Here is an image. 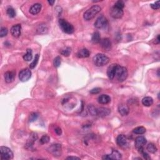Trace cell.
I'll return each mask as SVG.
<instances>
[{
	"label": "cell",
	"instance_id": "cell-1",
	"mask_svg": "<svg viewBox=\"0 0 160 160\" xmlns=\"http://www.w3.org/2000/svg\"><path fill=\"white\" fill-rule=\"evenodd\" d=\"M101 10V8L98 5H94L86 11L83 15V18L86 21H90L93 19Z\"/></svg>",
	"mask_w": 160,
	"mask_h": 160
},
{
	"label": "cell",
	"instance_id": "cell-2",
	"mask_svg": "<svg viewBox=\"0 0 160 160\" xmlns=\"http://www.w3.org/2000/svg\"><path fill=\"white\" fill-rule=\"evenodd\" d=\"M93 63L96 66L101 67L106 65L110 61V59L106 55L99 53L95 55L93 59Z\"/></svg>",
	"mask_w": 160,
	"mask_h": 160
},
{
	"label": "cell",
	"instance_id": "cell-3",
	"mask_svg": "<svg viewBox=\"0 0 160 160\" xmlns=\"http://www.w3.org/2000/svg\"><path fill=\"white\" fill-rule=\"evenodd\" d=\"M128 75L127 69L118 64L117 67H116L115 78H116L119 82H123L127 78Z\"/></svg>",
	"mask_w": 160,
	"mask_h": 160
},
{
	"label": "cell",
	"instance_id": "cell-4",
	"mask_svg": "<svg viewBox=\"0 0 160 160\" xmlns=\"http://www.w3.org/2000/svg\"><path fill=\"white\" fill-rule=\"evenodd\" d=\"M59 25L60 28L61 29L62 31L67 34H72L74 33L75 29L73 26L68 23L64 19H60L58 21Z\"/></svg>",
	"mask_w": 160,
	"mask_h": 160
},
{
	"label": "cell",
	"instance_id": "cell-5",
	"mask_svg": "<svg viewBox=\"0 0 160 160\" xmlns=\"http://www.w3.org/2000/svg\"><path fill=\"white\" fill-rule=\"evenodd\" d=\"M1 152V159L5 160H9L13 158V153L12 151L8 147L1 146L0 148Z\"/></svg>",
	"mask_w": 160,
	"mask_h": 160
},
{
	"label": "cell",
	"instance_id": "cell-6",
	"mask_svg": "<svg viewBox=\"0 0 160 160\" xmlns=\"http://www.w3.org/2000/svg\"><path fill=\"white\" fill-rule=\"evenodd\" d=\"M48 151H49L50 153L53 154L54 157H59L62 153L61 145L59 144L52 145L51 146L49 147L48 149Z\"/></svg>",
	"mask_w": 160,
	"mask_h": 160
},
{
	"label": "cell",
	"instance_id": "cell-7",
	"mask_svg": "<svg viewBox=\"0 0 160 160\" xmlns=\"http://www.w3.org/2000/svg\"><path fill=\"white\" fill-rule=\"evenodd\" d=\"M31 77V71L28 68H25L19 73V79L21 81H28Z\"/></svg>",
	"mask_w": 160,
	"mask_h": 160
},
{
	"label": "cell",
	"instance_id": "cell-8",
	"mask_svg": "<svg viewBox=\"0 0 160 160\" xmlns=\"http://www.w3.org/2000/svg\"><path fill=\"white\" fill-rule=\"evenodd\" d=\"M110 15L115 19H119L123 15V11L122 9L114 6L111 8Z\"/></svg>",
	"mask_w": 160,
	"mask_h": 160
},
{
	"label": "cell",
	"instance_id": "cell-9",
	"mask_svg": "<svg viewBox=\"0 0 160 160\" xmlns=\"http://www.w3.org/2000/svg\"><path fill=\"white\" fill-rule=\"evenodd\" d=\"M94 27L98 29H101L106 27L108 25V20L104 16H101L98 18L94 24Z\"/></svg>",
	"mask_w": 160,
	"mask_h": 160
},
{
	"label": "cell",
	"instance_id": "cell-10",
	"mask_svg": "<svg viewBox=\"0 0 160 160\" xmlns=\"http://www.w3.org/2000/svg\"><path fill=\"white\" fill-rule=\"evenodd\" d=\"M122 158V154L117 150H113L110 154H106L103 157V159H119Z\"/></svg>",
	"mask_w": 160,
	"mask_h": 160
},
{
	"label": "cell",
	"instance_id": "cell-11",
	"mask_svg": "<svg viewBox=\"0 0 160 160\" xmlns=\"http://www.w3.org/2000/svg\"><path fill=\"white\" fill-rule=\"evenodd\" d=\"M10 32L11 35L14 38H19L21 34V24H16L13 26L11 28Z\"/></svg>",
	"mask_w": 160,
	"mask_h": 160
},
{
	"label": "cell",
	"instance_id": "cell-12",
	"mask_svg": "<svg viewBox=\"0 0 160 160\" xmlns=\"http://www.w3.org/2000/svg\"><path fill=\"white\" fill-rule=\"evenodd\" d=\"M16 77V72L15 71H8L4 75L5 80L7 83H11L14 81Z\"/></svg>",
	"mask_w": 160,
	"mask_h": 160
},
{
	"label": "cell",
	"instance_id": "cell-13",
	"mask_svg": "<svg viewBox=\"0 0 160 160\" xmlns=\"http://www.w3.org/2000/svg\"><path fill=\"white\" fill-rule=\"evenodd\" d=\"M117 66H118L117 64H112L108 67V68L107 75L108 76L110 80H113L115 78L116 70Z\"/></svg>",
	"mask_w": 160,
	"mask_h": 160
},
{
	"label": "cell",
	"instance_id": "cell-14",
	"mask_svg": "<svg viewBox=\"0 0 160 160\" xmlns=\"http://www.w3.org/2000/svg\"><path fill=\"white\" fill-rule=\"evenodd\" d=\"M38 139V135L35 133H32L29 136V139L27 141V144H26V148L29 149L33 146L34 142H35Z\"/></svg>",
	"mask_w": 160,
	"mask_h": 160
},
{
	"label": "cell",
	"instance_id": "cell-15",
	"mask_svg": "<svg viewBox=\"0 0 160 160\" xmlns=\"http://www.w3.org/2000/svg\"><path fill=\"white\" fill-rule=\"evenodd\" d=\"M111 113V110L107 108L101 107L97 108L96 111V116H99V117L104 118L105 116H108Z\"/></svg>",
	"mask_w": 160,
	"mask_h": 160
},
{
	"label": "cell",
	"instance_id": "cell-16",
	"mask_svg": "<svg viewBox=\"0 0 160 160\" xmlns=\"http://www.w3.org/2000/svg\"><path fill=\"white\" fill-rule=\"evenodd\" d=\"M146 139L144 136H138L135 140V146L137 150L143 148L144 146L146 144Z\"/></svg>",
	"mask_w": 160,
	"mask_h": 160
},
{
	"label": "cell",
	"instance_id": "cell-17",
	"mask_svg": "<svg viewBox=\"0 0 160 160\" xmlns=\"http://www.w3.org/2000/svg\"><path fill=\"white\" fill-rule=\"evenodd\" d=\"M116 143H117V145L119 146L122 147V148H124L128 145L127 138L123 135H119L116 138Z\"/></svg>",
	"mask_w": 160,
	"mask_h": 160
},
{
	"label": "cell",
	"instance_id": "cell-18",
	"mask_svg": "<svg viewBox=\"0 0 160 160\" xmlns=\"http://www.w3.org/2000/svg\"><path fill=\"white\" fill-rule=\"evenodd\" d=\"M100 45L104 50L109 51L111 48V42L108 38H104L100 41Z\"/></svg>",
	"mask_w": 160,
	"mask_h": 160
},
{
	"label": "cell",
	"instance_id": "cell-19",
	"mask_svg": "<svg viewBox=\"0 0 160 160\" xmlns=\"http://www.w3.org/2000/svg\"><path fill=\"white\" fill-rule=\"evenodd\" d=\"M118 112L123 116H127L129 113V108L125 104H121L118 106Z\"/></svg>",
	"mask_w": 160,
	"mask_h": 160
},
{
	"label": "cell",
	"instance_id": "cell-20",
	"mask_svg": "<svg viewBox=\"0 0 160 160\" xmlns=\"http://www.w3.org/2000/svg\"><path fill=\"white\" fill-rule=\"evenodd\" d=\"M41 5L40 3H36L30 8L29 9V13L33 15H36L38 14L40 12L41 10Z\"/></svg>",
	"mask_w": 160,
	"mask_h": 160
},
{
	"label": "cell",
	"instance_id": "cell-21",
	"mask_svg": "<svg viewBox=\"0 0 160 160\" xmlns=\"http://www.w3.org/2000/svg\"><path fill=\"white\" fill-rule=\"evenodd\" d=\"M98 101L101 105H106L111 101V98L107 94H101L98 97Z\"/></svg>",
	"mask_w": 160,
	"mask_h": 160
},
{
	"label": "cell",
	"instance_id": "cell-22",
	"mask_svg": "<svg viewBox=\"0 0 160 160\" xmlns=\"http://www.w3.org/2000/svg\"><path fill=\"white\" fill-rule=\"evenodd\" d=\"M89 54H90V53L89 50H88L86 48H83L78 51V52L76 54V56L77 57H78L80 58H85L89 57Z\"/></svg>",
	"mask_w": 160,
	"mask_h": 160
},
{
	"label": "cell",
	"instance_id": "cell-23",
	"mask_svg": "<svg viewBox=\"0 0 160 160\" xmlns=\"http://www.w3.org/2000/svg\"><path fill=\"white\" fill-rule=\"evenodd\" d=\"M142 104L145 106H147V107L151 106L153 104V99L150 96L145 97L142 99Z\"/></svg>",
	"mask_w": 160,
	"mask_h": 160
},
{
	"label": "cell",
	"instance_id": "cell-24",
	"mask_svg": "<svg viewBox=\"0 0 160 160\" xmlns=\"http://www.w3.org/2000/svg\"><path fill=\"white\" fill-rule=\"evenodd\" d=\"M33 58V52L31 49H27V54H25L23 56L24 60L27 61H31Z\"/></svg>",
	"mask_w": 160,
	"mask_h": 160
},
{
	"label": "cell",
	"instance_id": "cell-25",
	"mask_svg": "<svg viewBox=\"0 0 160 160\" xmlns=\"http://www.w3.org/2000/svg\"><path fill=\"white\" fill-rule=\"evenodd\" d=\"M92 41L94 43H98L101 41V37H100V34L99 32L96 31L93 34Z\"/></svg>",
	"mask_w": 160,
	"mask_h": 160
},
{
	"label": "cell",
	"instance_id": "cell-26",
	"mask_svg": "<svg viewBox=\"0 0 160 160\" xmlns=\"http://www.w3.org/2000/svg\"><path fill=\"white\" fill-rule=\"evenodd\" d=\"M146 128L143 126H138L136 128H135L133 130V133L136 134V135H143V134L145 133L146 132Z\"/></svg>",
	"mask_w": 160,
	"mask_h": 160
},
{
	"label": "cell",
	"instance_id": "cell-27",
	"mask_svg": "<svg viewBox=\"0 0 160 160\" xmlns=\"http://www.w3.org/2000/svg\"><path fill=\"white\" fill-rule=\"evenodd\" d=\"M146 149L151 153H155L157 151V148L153 143H149L147 145Z\"/></svg>",
	"mask_w": 160,
	"mask_h": 160
},
{
	"label": "cell",
	"instance_id": "cell-28",
	"mask_svg": "<svg viewBox=\"0 0 160 160\" xmlns=\"http://www.w3.org/2000/svg\"><path fill=\"white\" fill-rule=\"evenodd\" d=\"M71 48L66 47L63 50H61V51H60V53H61L62 55L64 56V57H68V56L71 54Z\"/></svg>",
	"mask_w": 160,
	"mask_h": 160
},
{
	"label": "cell",
	"instance_id": "cell-29",
	"mask_svg": "<svg viewBox=\"0 0 160 160\" xmlns=\"http://www.w3.org/2000/svg\"><path fill=\"white\" fill-rule=\"evenodd\" d=\"M6 13H7L8 16L10 17V18H14V17H15V16H16L15 10L11 7L8 8L6 10Z\"/></svg>",
	"mask_w": 160,
	"mask_h": 160
},
{
	"label": "cell",
	"instance_id": "cell-30",
	"mask_svg": "<svg viewBox=\"0 0 160 160\" xmlns=\"http://www.w3.org/2000/svg\"><path fill=\"white\" fill-rule=\"evenodd\" d=\"M39 58H40V55H39L38 54H36L35 55V57H34V60L33 61V62L30 64L29 65V67L31 69H33L36 67V66L38 64V60H39Z\"/></svg>",
	"mask_w": 160,
	"mask_h": 160
},
{
	"label": "cell",
	"instance_id": "cell-31",
	"mask_svg": "<svg viewBox=\"0 0 160 160\" xmlns=\"http://www.w3.org/2000/svg\"><path fill=\"white\" fill-rule=\"evenodd\" d=\"M88 111H89L90 114L93 115V116H96V111H97V108H96L93 105H90L88 106Z\"/></svg>",
	"mask_w": 160,
	"mask_h": 160
},
{
	"label": "cell",
	"instance_id": "cell-32",
	"mask_svg": "<svg viewBox=\"0 0 160 160\" xmlns=\"http://www.w3.org/2000/svg\"><path fill=\"white\" fill-rule=\"evenodd\" d=\"M50 138L48 135H43L40 140V143L41 145H44L46 144L50 141Z\"/></svg>",
	"mask_w": 160,
	"mask_h": 160
},
{
	"label": "cell",
	"instance_id": "cell-33",
	"mask_svg": "<svg viewBox=\"0 0 160 160\" xmlns=\"http://www.w3.org/2000/svg\"><path fill=\"white\" fill-rule=\"evenodd\" d=\"M61 58H60L59 57H56V58L54 59L53 64H54V66L55 68H58V67H59L60 65H61Z\"/></svg>",
	"mask_w": 160,
	"mask_h": 160
},
{
	"label": "cell",
	"instance_id": "cell-34",
	"mask_svg": "<svg viewBox=\"0 0 160 160\" xmlns=\"http://www.w3.org/2000/svg\"><path fill=\"white\" fill-rule=\"evenodd\" d=\"M38 117V115L36 113H31L29 116V122H33L36 121Z\"/></svg>",
	"mask_w": 160,
	"mask_h": 160
},
{
	"label": "cell",
	"instance_id": "cell-35",
	"mask_svg": "<svg viewBox=\"0 0 160 160\" xmlns=\"http://www.w3.org/2000/svg\"><path fill=\"white\" fill-rule=\"evenodd\" d=\"M8 33V30L5 27H2L1 28V30H0V37L3 38L6 36H7V34Z\"/></svg>",
	"mask_w": 160,
	"mask_h": 160
},
{
	"label": "cell",
	"instance_id": "cell-36",
	"mask_svg": "<svg viewBox=\"0 0 160 160\" xmlns=\"http://www.w3.org/2000/svg\"><path fill=\"white\" fill-rule=\"evenodd\" d=\"M116 7H117V8H120V9H123V8L124 7V3L123 1H121V0H119V1H118L117 2H116L115 4V5Z\"/></svg>",
	"mask_w": 160,
	"mask_h": 160
},
{
	"label": "cell",
	"instance_id": "cell-37",
	"mask_svg": "<svg viewBox=\"0 0 160 160\" xmlns=\"http://www.w3.org/2000/svg\"><path fill=\"white\" fill-rule=\"evenodd\" d=\"M151 8H152L153 10H159L160 8V5H159V1H158L157 2H155L154 4H151L150 5Z\"/></svg>",
	"mask_w": 160,
	"mask_h": 160
},
{
	"label": "cell",
	"instance_id": "cell-38",
	"mask_svg": "<svg viewBox=\"0 0 160 160\" xmlns=\"http://www.w3.org/2000/svg\"><path fill=\"white\" fill-rule=\"evenodd\" d=\"M101 88H95L92 89V90H90L89 93H90L91 94H98V93H99V92H101Z\"/></svg>",
	"mask_w": 160,
	"mask_h": 160
},
{
	"label": "cell",
	"instance_id": "cell-39",
	"mask_svg": "<svg viewBox=\"0 0 160 160\" xmlns=\"http://www.w3.org/2000/svg\"><path fill=\"white\" fill-rule=\"evenodd\" d=\"M56 134H57V135H61V134H62V130H61V129L59 127H57L55 128V130H54Z\"/></svg>",
	"mask_w": 160,
	"mask_h": 160
},
{
	"label": "cell",
	"instance_id": "cell-40",
	"mask_svg": "<svg viewBox=\"0 0 160 160\" xmlns=\"http://www.w3.org/2000/svg\"><path fill=\"white\" fill-rule=\"evenodd\" d=\"M66 159H79L80 158H78V157H68Z\"/></svg>",
	"mask_w": 160,
	"mask_h": 160
},
{
	"label": "cell",
	"instance_id": "cell-41",
	"mask_svg": "<svg viewBox=\"0 0 160 160\" xmlns=\"http://www.w3.org/2000/svg\"><path fill=\"white\" fill-rule=\"evenodd\" d=\"M48 3L51 6H53L54 5V3H55V1H48Z\"/></svg>",
	"mask_w": 160,
	"mask_h": 160
}]
</instances>
